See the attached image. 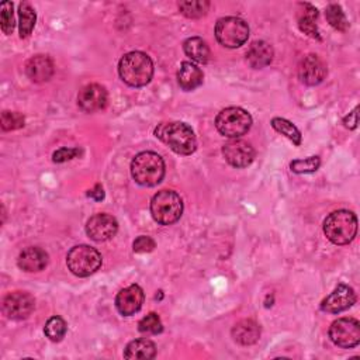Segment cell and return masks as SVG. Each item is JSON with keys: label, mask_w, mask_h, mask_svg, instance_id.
I'll list each match as a JSON object with an SVG mask.
<instances>
[{"label": "cell", "mask_w": 360, "mask_h": 360, "mask_svg": "<svg viewBox=\"0 0 360 360\" xmlns=\"http://www.w3.org/2000/svg\"><path fill=\"white\" fill-rule=\"evenodd\" d=\"M273 55L274 51L270 44L266 41H253L246 51V61L252 68L260 69L272 62Z\"/></svg>", "instance_id": "20"}, {"label": "cell", "mask_w": 360, "mask_h": 360, "mask_svg": "<svg viewBox=\"0 0 360 360\" xmlns=\"http://www.w3.org/2000/svg\"><path fill=\"white\" fill-rule=\"evenodd\" d=\"M19 29H20V38H27L34 30L37 15L29 2H23L19 6Z\"/></svg>", "instance_id": "25"}, {"label": "cell", "mask_w": 360, "mask_h": 360, "mask_svg": "<svg viewBox=\"0 0 360 360\" xmlns=\"http://www.w3.org/2000/svg\"><path fill=\"white\" fill-rule=\"evenodd\" d=\"M157 356V346L152 341L147 338H141L130 342L124 350L125 359L135 360H150Z\"/></svg>", "instance_id": "21"}, {"label": "cell", "mask_w": 360, "mask_h": 360, "mask_svg": "<svg viewBox=\"0 0 360 360\" xmlns=\"http://www.w3.org/2000/svg\"><path fill=\"white\" fill-rule=\"evenodd\" d=\"M79 154H81V151L78 148H61L56 152H54L52 159L56 164H62V162L77 158Z\"/></svg>", "instance_id": "35"}, {"label": "cell", "mask_w": 360, "mask_h": 360, "mask_svg": "<svg viewBox=\"0 0 360 360\" xmlns=\"http://www.w3.org/2000/svg\"><path fill=\"white\" fill-rule=\"evenodd\" d=\"M178 82L183 91H194L203 84V72L194 63L185 61L182 62L178 72Z\"/></svg>", "instance_id": "19"}, {"label": "cell", "mask_w": 360, "mask_h": 360, "mask_svg": "<svg viewBox=\"0 0 360 360\" xmlns=\"http://www.w3.org/2000/svg\"><path fill=\"white\" fill-rule=\"evenodd\" d=\"M36 308V300L30 293L15 292L5 297L3 313L12 320H26Z\"/></svg>", "instance_id": "11"}, {"label": "cell", "mask_w": 360, "mask_h": 360, "mask_svg": "<svg viewBox=\"0 0 360 360\" xmlns=\"http://www.w3.org/2000/svg\"><path fill=\"white\" fill-rule=\"evenodd\" d=\"M272 127L277 132H280L281 135L289 138L295 143V146L299 147L300 143H302V132H300V130L293 123H290L289 120L276 117V118L272 120Z\"/></svg>", "instance_id": "26"}, {"label": "cell", "mask_w": 360, "mask_h": 360, "mask_svg": "<svg viewBox=\"0 0 360 360\" xmlns=\"http://www.w3.org/2000/svg\"><path fill=\"white\" fill-rule=\"evenodd\" d=\"M300 9H302V10H299V27H300V30L304 31L306 34H308L313 38L321 40L318 29H317V23H315V20L318 17V10L308 3H302Z\"/></svg>", "instance_id": "23"}, {"label": "cell", "mask_w": 360, "mask_h": 360, "mask_svg": "<svg viewBox=\"0 0 360 360\" xmlns=\"http://www.w3.org/2000/svg\"><path fill=\"white\" fill-rule=\"evenodd\" d=\"M131 175L141 186H157L165 176V162L155 152H141L131 162Z\"/></svg>", "instance_id": "3"}, {"label": "cell", "mask_w": 360, "mask_h": 360, "mask_svg": "<svg viewBox=\"0 0 360 360\" xmlns=\"http://www.w3.org/2000/svg\"><path fill=\"white\" fill-rule=\"evenodd\" d=\"M320 165H321L320 157H310L307 159L293 161L290 168L295 173H314L320 169Z\"/></svg>", "instance_id": "31"}, {"label": "cell", "mask_w": 360, "mask_h": 360, "mask_svg": "<svg viewBox=\"0 0 360 360\" xmlns=\"http://www.w3.org/2000/svg\"><path fill=\"white\" fill-rule=\"evenodd\" d=\"M354 303H356V293L352 287L346 284H339L327 299L322 300L321 310L331 314H338L350 308Z\"/></svg>", "instance_id": "14"}, {"label": "cell", "mask_w": 360, "mask_h": 360, "mask_svg": "<svg viewBox=\"0 0 360 360\" xmlns=\"http://www.w3.org/2000/svg\"><path fill=\"white\" fill-rule=\"evenodd\" d=\"M155 135L179 155H191L197 150L196 135L191 127L185 123H161L155 130Z\"/></svg>", "instance_id": "2"}, {"label": "cell", "mask_w": 360, "mask_h": 360, "mask_svg": "<svg viewBox=\"0 0 360 360\" xmlns=\"http://www.w3.org/2000/svg\"><path fill=\"white\" fill-rule=\"evenodd\" d=\"M26 74L33 82H47L54 75V63L47 55H36L27 61Z\"/></svg>", "instance_id": "17"}, {"label": "cell", "mask_w": 360, "mask_h": 360, "mask_svg": "<svg viewBox=\"0 0 360 360\" xmlns=\"http://www.w3.org/2000/svg\"><path fill=\"white\" fill-rule=\"evenodd\" d=\"M185 54L191 58V61L198 63H205L210 59V48L207 42L200 37H191L187 38L183 44Z\"/></svg>", "instance_id": "24"}, {"label": "cell", "mask_w": 360, "mask_h": 360, "mask_svg": "<svg viewBox=\"0 0 360 360\" xmlns=\"http://www.w3.org/2000/svg\"><path fill=\"white\" fill-rule=\"evenodd\" d=\"M109 95L104 86L97 84H91L78 95V104L86 113H96L107 106Z\"/></svg>", "instance_id": "13"}, {"label": "cell", "mask_w": 360, "mask_h": 360, "mask_svg": "<svg viewBox=\"0 0 360 360\" xmlns=\"http://www.w3.org/2000/svg\"><path fill=\"white\" fill-rule=\"evenodd\" d=\"M68 269L78 277H88L102 266V255L89 245L74 246L66 256Z\"/></svg>", "instance_id": "6"}, {"label": "cell", "mask_w": 360, "mask_h": 360, "mask_svg": "<svg viewBox=\"0 0 360 360\" xmlns=\"http://www.w3.org/2000/svg\"><path fill=\"white\" fill-rule=\"evenodd\" d=\"M325 16H327L328 23L335 30H339V31H346L347 30L349 23H347L346 16H345V13H343V10H342V8L339 5H329L327 8Z\"/></svg>", "instance_id": "28"}, {"label": "cell", "mask_w": 360, "mask_h": 360, "mask_svg": "<svg viewBox=\"0 0 360 360\" xmlns=\"http://www.w3.org/2000/svg\"><path fill=\"white\" fill-rule=\"evenodd\" d=\"M223 155L231 166L246 168L255 159V150L246 141L233 139L223 147Z\"/></svg>", "instance_id": "12"}, {"label": "cell", "mask_w": 360, "mask_h": 360, "mask_svg": "<svg viewBox=\"0 0 360 360\" xmlns=\"http://www.w3.org/2000/svg\"><path fill=\"white\" fill-rule=\"evenodd\" d=\"M17 265L22 270L29 272V273L41 272L48 265V253L38 246L26 248L24 251L20 252Z\"/></svg>", "instance_id": "18"}, {"label": "cell", "mask_w": 360, "mask_h": 360, "mask_svg": "<svg viewBox=\"0 0 360 360\" xmlns=\"http://www.w3.org/2000/svg\"><path fill=\"white\" fill-rule=\"evenodd\" d=\"M343 124L346 128H356V124H357V107L350 113V116L345 117L343 120Z\"/></svg>", "instance_id": "36"}, {"label": "cell", "mask_w": 360, "mask_h": 360, "mask_svg": "<svg viewBox=\"0 0 360 360\" xmlns=\"http://www.w3.org/2000/svg\"><path fill=\"white\" fill-rule=\"evenodd\" d=\"M331 341L343 349H352L360 343V324L354 318H339L329 328Z\"/></svg>", "instance_id": "9"}, {"label": "cell", "mask_w": 360, "mask_h": 360, "mask_svg": "<svg viewBox=\"0 0 360 360\" xmlns=\"http://www.w3.org/2000/svg\"><path fill=\"white\" fill-rule=\"evenodd\" d=\"M183 212V201L173 190L158 191L151 201L152 219L161 226H172L180 220Z\"/></svg>", "instance_id": "5"}, {"label": "cell", "mask_w": 360, "mask_h": 360, "mask_svg": "<svg viewBox=\"0 0 360 360\" xmlns=\"http://www.w3.org/2000/svg\"><path fill=\"white\" fill-rule=\"evenodd\" d=\"M118 74L124 84L132 88L146 86L154 77L152 59L143 52L134 51L125 54L118 63Z\"/></svg>", "instance_id": "1"}, {"label": "cell", "mask_w": 360, "mask_h": 360, "mask_svg": "<svg viewBox=\"0 0 360 360\" xmlns=\"http://www.w3.org/2000/svg\"><path fill=\"white\" fill-rule=\"evenodd\" d=\"M324 234L335 245L350 244L357 234V219L352 211L338 210L324 221Z\"/></svg>", "instance_id": "4"}, {"label": "cell", "mask_w": 360, "mask_h": 360, "mask_svg": "<svg viewBox=\"0 0 360 360\" xmlns=\"http://www.w3.org/2000/svg\"><path fill=\"white\" fill-rule=\"evenodd\" d=\"M210 3L205 0H191V2H182L179 3V9L182 15H185L189 19H200L205 16L208 12Z\"/></svg>", "instance_id": "27"}, {"label": "cell", "mask_w": 360, "mask_h": 360, "mask_svg": "<svg viewBox=\"0 0 360 360\" xmlns=\"http://www.w3.org/2000/svg\"><path fill=\"white\" fill-rule=\"evenodd\" d=\"M233 338L244 346L253 345L260 338V327L253 320H242L233 328Z\"/></svg>", "instance_id": "22"}, {"label": "cell", "mask_w": 360, "mask_h": 360, "mask_svg": "<svg viewBox=\"0 0 360 360\" xmlns=\"http://www.w3.org/2000/svg\"><path fill=\"white\" fill-rule=\"evenodd\" d=\"M118 231V223L110 214H95L86 224V234L96 242L111 240Z\"/></svg>", "instance_id": "10"}, {"label": "cell", "mask_w": 360, "mask_h": 360, "mask_svg": "<svg viewBox=\"0 0 360 360\" xmlns=\"http://www.w3.org/2000/svg\"><path fill=\"white\" fill-rule=\"evenodd\" d=\"M0 23H2V31L6 36H10L15 30V13H13V3L5 2L2 5V13H0Z\"/></svg>", "instance_id": "32"}, {"label": "cell", "mask_w": 360, "mask_h": 360, "mask_svg": "<svg viewBox=\"0 0 360 360\" xmlns=\"http://www.w3.org/2000/svg\"><path fill=\"white\" fill-rule=\"evenodd\" d=\"M249 37L248 24L238 17H223L215 24V38L226 48H238Z\"/></svg>", "instance_id": "8"}, {"label": "cell", "mask_w": 360, "mask_h": 360, "mask_svg": "<svg viewBox=\"0 0 360 360\" xmlns=\"http://www.w3.org/2000/svg\"><path fill=\"white\" fill-rule=\"evenodd\" d=\"M143 299H146V296H143L141 287L138 284H131L117 295L116 307L121 315L130 317L141 310Z\"/></svg>", "instance_id": "16"}, {"label": "cell", "mask_w": 360, "mask_h": 360, "mask_svg": "<svg viewBox=\"0 0 360 360\" xmlns=\"http://www.w3.org/2000/svg\"><path fill=\"white\" fill-rule=\"evenodd\" d=\"M132 249L136 253H150L155 249V241L151 237L141 235L134 241Z\"/></svg>", "instance_id": "34"}, {"label": "cell", "mask_w": 360, "mask_h": 360, "mask_svg": "<svg viewBox=\"0 0 360 360\" xmlns=\"http://www.w3.org/2000/svg\"><path fill=\"white\" fill-rule=\"evenodd\" d=\"M24 127V117L17 111L2 113V128L5 131H13Z\"/></svg>", "instance_id": "33"}, {"label": "cell", "mask_w": 360, "mask_h": 360, "mask_svg": "<svg viewBox=\"0 0 360 360\" xmlns=\"http://www.w3.org/2000/svg\"><path fill=\"white\" fill-rule=\"evenodd\" d=\"M66 322L61 317H52L45 324L44 332L47 338H49L52 342H59L66 335Z\"/></svg>", "instance_id": "29"}, {"label": "cell", "mask_w": 360, "mask_h": 360, "mask_svg": "<svg viewBox=\"0 0 360 360\" xmlns=\"http://www.w3.org/2000/svg\"><path fill=\"white\" fill-rule=\"evenodd\" d=\"M299 77L303 84L308 86L320 85L327 77V66L324 61L314 54L303 58L299 66Z\"/></svg>", "instance_id": "15"}, {"label": "cell", "mask_w": 360, "mask_h": 360, "mask_svg": "<svg viewBox=\"0 0 360 360\" xmlns=\"http://www.w3.org/2000/svg\"><path fill=\"white\" fill-rule=\"evenodd\" d=\"M138 329H139V332H142V334H154V335H157V334H161V332H162L164 327H162V321H161V318L158 317V314L151 313V314H148L147 317H143V318L139 321Z\"/></svg>", "instance_id": "30"}, {"label": "cell", "mask_w": 360, "mask_h": 360, "mask_svg": "<svg viewBox=\"0 0 360 360\" xmlns=\"http://www.w3.org/2000/svg\"><path fill=\"white\" fill-rule=\"evenodd\" d=\"M88 196H89V197H92V198H95L96 201H100V200H103V198H104V191H103V187H102L100 185H96V186H95V189L89 190Z\"/></svg>", "instance_id": "37"}, {"label": "cell", "mask_w": 360, "mask_h": 360, "mask_svg": "<svg viewBox=\"0 0 360 360\" xmlns=\"http://www.w3.org/2000/svg\"><path fill=\"white\" fill-rule=\"evenodd\" d=\"M215 127L224 136L240 138L251 130L252 117L241 107H228L219 113L215 118Z\"/></svg>", "instance_id": "7"}]
</instances>
